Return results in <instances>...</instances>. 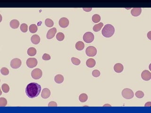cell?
Segmentation results:
<instances>
[{"label": "cell", "mask_w": 151, "mask_h": 113, "mask_svg": "<svg viewBox=\"0 0 151 113\" xmlns=\"http://www.w3.org/2000/svg\"><path fill=\"white\" fill-rule=\"evenodd\" d=\"M51 95V92L50 90L48 88H44L41 94V97L42 98L44 99H46L48 98Z\"/></svg>", "instance_id": "7c38bea8"}, {"label": "cell", "mask_w": 151, "mask_h": 113, "mask_svg": "<svg viewBox=\"0 0 151 113\" xmlns=\"http://www.w3.org/2000/svg\"><path fill=\"white\" fill-rule=\"evenodd\" d=\"M27 28H28L27 25L25 23L22 24L20 27V30L23 33H26L27 31Z\"/></svg>", "instance_id": "83f0119b"}, {"label": "cell", "mask_w": 151, "mask_h": 113, "mask_svg": "<svg viewBox=\"0 0 151 113\" xmlns=\"http://www.w3.org/2000/svg\"><path fill=\"white\" fill-rule=\"evenodd\" d=\"M7 104V101L6 99L4 98H0V106H5Z\"/></svg>", "instance_id": "f1b7e54d"}, {"label": "cell", "mask_w": 151, "mask_h": 113, "mask_svg": "<svg viewBox=\"0 0 151 113\" xmlns=\"http://www.w3.org/2000/svg\"><path fill=\"white\" fill-rule=\"evenodd\" d=\"M135 95H136V96L138 99H141V98H143L144 96V92H142V91H137L136 92Z\"/></svg>", "instance_id": "1f68e13d"}, {"label": "cell", "mask_w": 151, "mask_h": 113, "mask_svg": "<svg viewBox=\"0 0 151 113\" xmlns=\"http://www.w3.org/2000/svg\"><path fill=\"white\" fill-rule=\"evenodd\" d=\"M150 33H151V32H149V33H148V34H149V35H147V36H148V38H149V39H151V38H150V37H150Z\"/></svg>", "instance_id": "74e56055"}, {"label": "cell", "mask_w": 151, "mask_h": 113, "mask_svg": "<svg viewBox=\"0 0 151 113\" xmlns=\"http://www.w3.org/2000/svg\"><path fill=\"white\" fill-rule=\"evenodd\" d=\"M45 24L47 27H51L54 25V22L52 19L50 18H47L45 19Z\"/></svg>", "instance_id": "d4e9b609"}, {"label": "cell", "mask_w": 151, "mask_h": 113, "mask_svg": "<svg viewBox=\"0 0 151 113\" xmlns=\"http://www.w3.org/2000/svg\"><path fill=\"white\" fill-rule=\"evenodd\" d=\"M88 99V96L87 94L85 93H82L80 94L79 97V100L81 102H85Z\"/></svg>", "instance_id": "603a6c76"}, {"label": "cell", "mask_w": 151, "mask_h": 113, "mask_svg": "<svg viewBox=\"0 0 151 113\" xmlns=\"http://www.w3.org/2000/svg\"><path fill=\"white\" fill-rule=\"evenodd\" d=\"M56 32H57V29L55 27H53L52 28V29H50L48 31L46 35V38L48 39H51L53 38L54 37L56 33Z\"/></svg>", "instance_id": "8fae6325"}, {"label": "cell", "mask_w": 151, "mask_h": 113, "mask_svg": "<svg viewBox=\"0 0 151 113\" xmlns=\"http://www.w3.org/2000/svg\"><path fill=\"white\" fill-rule=\"evenodd\" d=\"M103 26V24L102 22L99 23L98 24H96V25H95L93 28V31L96 32H99L101 30V29H102V27Z\"/></svg>", "instance_id": "d6986e66"}, {"label": "cell", "mask_w": 151, "mask_h": 113, "mask_svg": "<svg viewBox=\"0 0 151 113\" xmlns=\"http://www.w3.org/2000/svg\"><path fill=\"white\" fill-rule=\"evenodd\" d=\"M42 59L44 60H49L51 59V56L46 53H45L42 56Z\"/></svg>", "instance_id": "836d02e7"}, {"label": "cell", "mask_w": 151, "mask_h": 113, "mask_svg": "<svg viewBox=\"0 0 151 113\" xmlns=\"http://www.w3.org/2000/svg\"><path fill=\"white\" fill-rule=\"evenodd\" d=\"M122 95L124 98L127 99H129L134 97V94L132 90L129 88H126L122 91Z\"/></svg>", "instance_id": "3957f363"}, {"label": "cell", "mask_w": 151, "mask_h": 113, "mask_svg": "<svg viewBox=\"0 0 151 113\" xmlns=\"http://www.w3.org/2000/svg\"><path fill=\"white\" fill-rule=\"evenodd\" d=\"M27 54L30 56H34L37 54V49L34 47L29 48L27 49Z\"/></svg>", "instance_id": "ffe728a7"}, {"label": "cell", "mask_w": 151, "mask_h": 113, "mask_svg": "<svg viewBox=\"0 0 151 113\" xmlns=\"http://www.w3.org/2000/svg\"><path fill=\"white\" fill-rule=\"evenodd\" d=\"M2 90L4 93H8L10 91V87L6 83H4L2 86Z\"/></svg>", "instance_id": "4316f807"}, {"label": "cell", "mask_w": 151, "mask_h": 113, "mask_svg": "<svg viewBox=\"0 0 151 113\" xmlns=\"http://www.w3.org/2000/svg\"><path fill=\"white\" fill-rule=\"evenodd\" d=\"M76 48L78 50H82L85 48V44L81 41L77 42L75 45Z\"/></svg>", "instance_id": "44dd1931"}, {"label": "cell", "mask_w": 151, "mask_h": 113, "mask_svg": "<svg viewBox=\"0 0 151 113\" xmlns=\"http://www.w3.org/2000/svg\"><path fill=\"white\" fill-rule=\"evenodd\" d=\"M92 75L95 77H98L100 75V72L98 70H95L92 72Z\"/></svg>", "instance_id": "d6a6232c"}, {"label": "cell", "mask_w": 151, "mask_h": 113, "mask_svg": "<svg viewBox=\"0 0 151 113\" xmlns=\"http://www.w3.org/2000/svg\"><path fill=\"white\" fill-rule=\"evenodd\" d=\"M27 66L30 68L36 67L37 65V60L35 58H29L26 61Z\"/></svg>", "instance_id": "ba28073f"}, {"label": "cell", "mask_w": 151, "mask_h": 113, "mask_svg": "<svg viewBox=\"0 0 151 113\" xmlns=\"http://www.w3.org/2000/svg\"><path fill=\"white\" fill-rule=\"evenodd\" d=\"M96 60L93 59H89L87 60L86 62V66L90 68H92L96 66Z\"/></svg>", "instance_id": "9a60e30c"}, {"label": "cell", "mask_w": 151, "mask_h": 113, "mask_svg": "<svg viewBox=\"0 0 151 113\" xmlns=\"http://www.w3.org/2000/svg\"><path fill=\"white\" fill-rule=\"evenodd\" d=\"M92 21L95 23H97L99 22L101 20V17L98 14H95L92 17Z\"/></svg>", "instance_id": "cb8c5ba5"}, {"label": "cell", "mask_w": 151, "mask_h": 113, "mask_svg": "<svg viewBox=\"0 0 151 113\" xmlns=\"http://www.w3.org/2000/svg\"><path fill=\"white\" fill-rule=\"evenodd\" d=\"M10 26L13 29H17L19 25V21L17 19H13L10 22Z\"/></svg>", "instance_id": "2e32d148"}, {"label": "cell", "mask_w": 151, "mask_h": 113, "mask_svg": "<svg viewBox=\"0 0 151 113\" xmlns=\"http://www.w3.org/2000/svg\"><path fill=\"white\" fill-rule=\"evenodd\" d=\"M1 73L3 75H7L9 74V70L6 67H3L1 69Z\"/></svg>", "instance_id": "4dcf8cb0"}, {"label": "cell", "mask_w": 151, "mask_h": 113, "mask_svg": "<svg viewBox=\"0 0 151 113\" xmlns=\"http://www.w3.org/2000/svg\"><path fill=\"white\" fill-rule=\"evenodd\" d=\"M115 33V28L114 26L110 24L106 25L102 31L103 35L107 38L111 37Z\"/></svg>", "instance_id": "7a4b0ae2"}, {"label": "cell", "mask_w": 151, "mask_h": 113, "mask_svg": "<svg viewBox=\"0 0 151 113\" xmlns=\"http://www.w3.org/2000/svg\"><path fill=\"white\" fill-rule=\"evenodd\" d=\"M103 106H111L110 105H107V104H106V105H104Z\"/></svg>", "instance_id": "f35d334b"}, {"label": "cell", "mask_w": 151, "mask_h": 113, "mask_svg": "<svg viewBox=\"0 0 151 113\" xmlns=\"http://www.w3.org/2000/svg\"><path fill=\"white\" fill-rule=\"evenodd\" d=\"M124 69V67L121 63H117L114 66V71L118 73H122Z\"/></svg>", "instance_id": "4fadbf2b"}, {"label": "cell", "mask_w": 151, "mask_h": 113, "mask_svg": "<svg viewBox=\"0 0 151 113\" xmlns=\"http://www.w3.org/2000/svg\"><path fill=\"white\" fill-rule=\"evenodd\" d=\"M41 86L40 85L36 82L29 83L26 87V95L31 99L37 97L40 93Z\"/></svg>", "instance_id": "6da1fadb"}, {"label": "cell", "mask_w": 151, "mask_h": 113, "mask_svg": "<svg viewBox=\"0 0 151 113\" xmlns=\"http://www.w3.org/2000/svg\"><path fill=\"white\" fill-rule=\"evenodd\" d=\"M21 60L18 58H15L11 60V67L13 69H18L21 65Z\"/></svg>", "instance_id": "52a82bcc"}, {"label": "cell", "mask_w": 151, "mask_h": 113, "mask_svg": "<svg viewBox=\"0 0 151 113\" xmlns=\"http://www.w3.org/2000/svg\"><path fill=\"white\" fill-rule=\"evenodd\" d=\"M65 38L64 35L61 32L58 33L56 35V39L59 41H62Z\"/></svg>", "instance_id": "484cf974"}, {"label": "cell", "mask_w": 151, "mask_h": 113, "mask_svg": "<svg viewBox=\"0 0 151 113\" xmlns=\"http://www.w3.org/2000/svg\"><path fill=\"white\" fill-rule=\"evenodd\" d=\"M54 81L57 83H62L64 81V77L62 74H57L55 76Z\"/></svg>", "instance_id": "ac0fdd59"}, {"label": "cell", "mask_w": 151, "mask_h": 113, "mask_svg": "<svg viewBox=\"0 0 151 113\" xmlns=\"http://www.w3.org/2000/svg\"><path fill=\"white\" fill-rule=\"evenodd\" d=\"M141 77L144 81H149L151 79V73L148 70H144L142 73Z\"/></svg>", "instance_id": "30bf717a"}, {"label": "cell", "mask_w": 151, "mask_h": 113, "mask_svg": "<svg viewBox=\"0 0 151 113\" xmlns=\"http://www.w3.org/2000/svg\"><path fill=\"white\" fill-rule=\"evenodd\" d=\"M85 53L88 56H94L97 54V49L94 46H89L86 49Z\"/></svg>", "instance_id": "5b68a950"}, {"label": "cell", "mask_w": 151, "mask_h": 113, "mask_svg": "<svg viewBox=\"0 0 151 113\" xmlns=\"http://www.w3.org/2000/svg\"><path fill=\"white\" fill-rule=\"evenodd\" d=\"M71 62L74 65H76V66L79 65L81 62L79 59L74 57H73L71 58Z\"/></svg>", "instance_id": "f546056e"}, {"label": "cell", "mask_w": 151, "mask_h": 113, "mask_svg": "<svg viewBox=\"0 0 151 113\" xmlns=\"http://www.w3.org/2000/svg\"><path fill=\"white\" fill-rule=\"evenodd\" d=\"M142 12V9L140 8H135L132 9L131 14L134 17L139 16Z\"/></svg>", "instance_id": "5bb4252c"}, {"label": "cell", "mask_w": 151, "mask_h": 113, "mask_svg": "<svg viewBox=\"0 0 151 113\" xmlns=\"http://www.w3.org/2000/svg\"><path fill=\"white\" fill-rule=\"evenodd\" d=\"M29 29L30 33L34 34L37 31V26L35 24H32L30 25Z\"/></svg>", "instance_id": "7402d4cb"}, {"label": "cell", "mask_w": 151, "mask_h": 113, "mask_svg": "<svg viewBox=\"0 0 151 113\" xmlns=\"http://www.w3.org/2000/svg\"><path fill=\"white\" fill-rule=\"evenodd\" d=\"M151 102H148V103H146L145 104V106H151Z\"/></svg>", "instance_id": "8d00e7d4"}, {"label": "cell", "mask_w": 151, "mask_h": 113, "mask_svg": "<svg viewBox=\"0 0 151 113\" xmlns=\"http://www.w3.org/2000/svg\"><path fill=\"white\" fill-rule=\"evenodd\" d=\"M43 75V72L42 70L39 68H36L33 70L31 72L32 77L35 79L38 80L41 78Z\"/></svg>", "instance_id": "8992f818"}, {"label": "cell", "mask_w": 151, "mask_h": 113, "mask_svg": "<svg viewBox=\"0 0 151 113\" xmlns=\"http://www.w3.org/2000/svg\"><path fill=\"white\" fill-rule=\"evenodd\" d=\"M48 106H57V104L54 101H51L48 104Z\"/></svg>", "instance_id": "e575fe53"}, {"label": "cell", "mask_w": 151, "mask_h": 113, "mask_svg": "<svg viewBox=\"0 0 151 113\" xmlns=\"http://www.w3.org/2000/svg\"><path fill=\"white\" fill-rule=\"evenodd\" d=\"M83 9L86 12H89L92 10V8H83Z\"/></svg>", "instance_id": "d590c367"}, {"label": "cell", "mask_w": 151, "mask_h": 113, "mask_svg": "<svg viewBox=\"0 0 151 113\" xmlns=\"http://www.w3.org/2000/svg\"><path fill=\"white\" fill-rule=\"evenodd\" d=\"M94 35L92 32H87L85 33L83 36L84 41L88 43H91L94 40Z\"/></svg>", "instance_id": "277c9868"}, {"label": "cell", "mask_w": 151, "mask_h": 113, "mask_svg": "<svg viewBox=\"0 0 151 113\" xmlns=\"http://www.w3.org/2000/svg\"><path fill=\"white\" fill-rule=\"evenodd\" d=\"M31 41L33 44H38L40 42V36L37 35H34L31 37Z\"/></svg>", "instance_id": "e0dca14e"}, {"label": "cell", "mask_w": 151, "mask_h": 113, "mask_svg": "<svg viewBox=\"0 0 151 113\" xmlns=\"http://www.w3.org/2000/svg\"><path fill=\"white\" fill-rule=\"evenodd\" d=\"M59 24L61 27L66 28L69 25V20L66 18H62L59 19Z\"/></svg>", "instance_id": "9c48e42d"}]
</instances>
